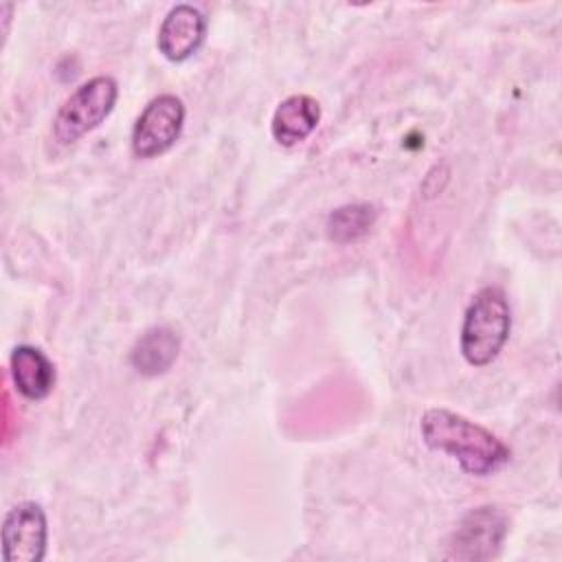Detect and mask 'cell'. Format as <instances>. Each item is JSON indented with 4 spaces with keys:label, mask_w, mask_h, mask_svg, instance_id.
<instances>
[{
    "label": "cell",
    "mask_w": 562,
    "mask_h": 562,
    "mask_svg": "<svg viewBox=\"0 0 562 562\" xmlns=\"http://www.w3.org/2000/svg\"><path fill=\"white\" fill-rule=\"evenodd\" d=\"M180 340L169 327H154L145 331L132 347L130 362L132 367L147 378L165 373L178 358Z\"/></svg>",
    "instance_id": "10"
},
{
    "label": "cell",
    "mask_w": 562,
    "mask_h": 562,
    "mask_svg": "<svg viewBox=\"0 0 562 562\" xmlns=\"http://www.w3.org/2000/svg\"><path fill=\"white\" fill-rule=\"evenodd\" d=\"M15 389L26 400H44L55 386V364L48 356L31 345H18L9 358Z\"/></svg>",
    "instance_id": "9"
},
{
    "label": "cell",
    "mask_w": 562,
    "mask_h": 562,
    "mask_svg": "<svg viewBox=\"0 0 562 562\" xmlns=\"http://www.w3.org/2000/svg\"><path fill=\"white\" fill-rule=\"evenodd\" d=\"M507 531L505 516L496 507L472 509L454 531L452 555L463 560H483L496 553Z\"/></svg>",
    "instance_id": "6"
},
{
    "label": "cell",
    "mask_w": 562,
    "mask_h": 562,
    "mask_svg": "<svg viewBox=\"0 0 562 562\" xmlns=\"http://www.w3.org/2000/svg\"><path fill=\"white\" fill-rule=\"evenodd\" d=\"M512 329V312L505 292L498 285H485L481 288L461 323V336H459V349L468 364L472 367H485L505 347Z\"/></svg>",
    "instance_id": "2"
},
{
    "label": "cell",
    "mask_w": 562,
    "mask_h": 562,
    "mask_svg": "<svg viewBox=\"0 0 562 562\" xmlns=\"http://www.w3.org/2000/svg\"><path fill=\"white\" fill-rule=\"evenodd\" d=\"M119 86L112 77L99 75L81 83L57 110L53 134L61 145L77 143L81 136L99 127L114 110Z\"/></svg>",
    "instance_id": "3"
},
{
    "label": "cell",
    "mask_w": 562,
    "mask_h": 562,
    "mask_svg": "<svg viewBox=\"0 0 562 562\" xmlns=\"http://www.w3.org/2000/svg\"><path fill=\"white\" fill-rule=\"evenodd\" d=\"M184 125V103L176 94L154 97L132 127L136 158H156L173 147Z\"/></svg>",
    "instance_id": "4"
},
{
    "label": "cell",
    "mask_w": 562,
    "mask_h": 562,
    "mask_svg": "<svg viewBox=\"0 0 562 562\" xmlns=\"http://www.w3.org/2000/svg\"><path fill=\"white\" fill-rule=\"evenodd\" d=\"M46 514L37 503L24 501L11 507L2 520L4 562H40L46 553Z\"/></svg>",
    "instance_id": "5"
},
{
    "label": "cell",
    "mask_w": 562,
    "mask_h": 562,
    "mask_svg": "<svg viewBox=\"0 0 562 562\" xmlns=\"http://www.w3.org/2000/svg\"><path fill=\"white\" fill-rule=\"evenodd\" d=\"M419 428L428 448L450 454L463 472L474 476L498 472L512 457L494 432L448 408H428Z\"/></svg>",
    "instance_id": "1"
},
{
    "label": "cell",
    "mask_w": 562,
    "mask_h": 562,
    "mask_svg": "<svg viewBox=\"0 0 562 562\" xmlns=\"http://www.w3.org/2000/svg\"><path fill=\"white\" fill-rule=\"evenodd\" d=\"M206 18L193 4H176L162 18L158 29V50L169 61L189 59L204 42Z\"/></svg>",
    "instance_id": "7"
},
{
    "label": "cell",
    "mask_w": 562,
    "mask_h": 562,
    "mask_svg": "<svg viewBox=\"0 0 562 562\" xmlns=\"http://www.w3.org/2000/svg\"><path fill=\"white\" fill-rule=\"evenodd\" d=\"M321 121V105L310 94H292L283 99L270 123L272 138L283 147H294L303 143Z\"/></svg>",
    "instance_id": "8"
},
{
    "label": "cell",
    "mask_w": 562,
    "mask_h": 562,
    "mask_svg": "<svg viewBox=\"0 0 562 562\" xmlns=\"http://www.w3.org/2000/svg\"><path fill=\"white\" fill-rule=\"evenodd\" d=\"M375 209L371 204H345L336 209L327 220V235L336 244H349L369 233L375 222Z\"/></svg>",
    "instance_id": "11"
}]
</instances>
